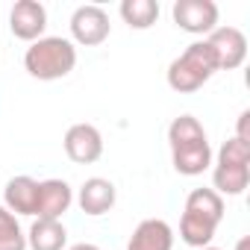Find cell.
Masks as SVG:
<instances>
[{"label": "cell", "mask_w": 250, "mask_h": 250, "mask_svg": "<svg viewBox=\"0 0 250 250\" xmlns=\"http://www.w3.org/2000/svg\"><path fill=\"white\" fill-rule=\"evenodd\" d=\"M171 165L183 177H200L212 165V145L203 124L194 115H177L168 124Z\"/></svg>", "instance_id": "6da1fadb"}, {"label": "cell", "mask_w": 250, "mask_h": 250, "mask_svg": "<svg viewBox=\"0 0 250 250\" xmlns=\"http://www.w3.org/2000/svg\"><path fill=\"white\" fill-rule=\"evenodd\" d=\"M224 197L212 188H191L188 197H186V206H183V218H180V238L200 250V247H209L221 221H224Z\"/></svg>", "instance_id": "7a4b0ae2"}, {"label": "cell", "mask_w": 250, "mask_h": 250, "mask_svg": "<svg viewBox=\"0 0 250 250\" xmlns=\"http://www.w3.org/2000/svg\"><path fill=\"white\" fill-rule=\"evenodd\" d=\"M74 68H77V44L62 36H44L33 42L24 53V71L42 83L62 80Z\"/></svg>", "instance_id": "3957f363"}, {"label": "cell", "mask_w": 250, "mask_h": 250, "mask_svg": "<svg viewBox=\"0 0 250 250\" xmlns=\"http://www.w3.org/2000/svg\"><path fill=\"white\" fill-rule=\"evenodd\" d=\"M218 74V59L209 47L206 39H197L191 42L177 59H171L168 65V85L177 91V94H194L200 91L212 77Z\"/></svg>", "instance_id": "277c9868"}, {"label": "cell", "mask_w": 250, "mask_h": 250, "mask_svg": "<svg viewBox=\"0 0 250 250\" xmlns=\"http://www.w3.org/2000/svg\"><path fill=\"white\" fill-rule=\"evenodd\" d=\"M250 183V145L238 142L235 136L227 139L218 150V156H212V191H218L221 197H238L244 194Z\"/></svg>", "instance_id": "5b68a950"}, {"label": "cell", "mask_w": 250, "mask_h": 250, "mask_svg": "<svg viewBox=\"0 0 250 250\" xmlns=\"http://www.w3.org/2000/svg\"><path fill=\"white\" fill-rule=\"evenodd\" d=\"M112 24H109V12L97 3H85L77 6L71 15V42L83 44V47H97L109 39Z\"/></svg>", "instance_id": "8992f818"}, {"label": "cell", "mask_w": 250, "mask_h": 250, "mask_svg": "<svg viewBox=\"0 0 250 250\" xmlns=\"http://www.w3.org/2000/svg\"><path fill=\"white\" fill-rule=\"evenodd\" d=\"M171 18L183 33L206 39L218 27V3L215 0H177L171 6Z\"/></svg>", "instance_id": "52a82bcc"}, {"label": "cell", "mask_w": 250, "mask_h": 250, "mask_svg": "<svg viewBox=\"0 0 250 250\" xmlns=\"http://www.w3.org/2000/svg\"><path fill=\"white\" fill-rule=\"evenodd\" d=\"M215 59H218V71H235L244 65L247 59V36L238 27H215L206 36Z\"/></svg>", "instance_id": "ba28073f"}, {"label": "cell", "mask_w": 250, "mask_h": 250, "mask_svg": "<svg viewBox=\"0 0 250 250\" xmlns=\"http://www.w3.org/2000/svg\"><path fill=\"white\" fill-rule=\"evenodd\" d=\"M65 156L77 165H91L103 156V136L94 124H71L62 139Z\"/></svg>", "instance_id": "9c48e42d"}, {"label": "cell", "mask_w": 250, "mask_h": 250, "mask_svg": "<svg viewBox=\"0 0 250 250\" xmlns=\"http://www.w3.org/2000/svg\"><path fill=\"white\" fill-rule=\"evenodd\" d=\"M9 30L15 39L21 42H39L44 39L47 30V9L39 0H18V3L9 9Z\"/></svg>", "instance_id": "30bf717a"}, {"label": "cell", "mask_w": 250, "mask_h": 250, "mask_svg": "<svg viewBox=\"0 0 250 250\" xmlns=\"http://www.w3.org/2000/svg\"><path fill=\"white\" fill-rule=\"evenodd\" d=\"M74 200H77V206H80L85 215L100 218V215L112 212V206H115V200H118V188H115V183L106 180V177H88V180L80 186V191H77Z\"/></svg>", "instance_id": "8fae6325"}, {"label": "cell", "mask_w": 250, "mask_h": 250, "mask_svg": "<svg viewBox=\"0 0 250 250\" xmlns=\"http://www.w3.org/2000/svg\"><path fill=\"white\" fill-rule=\"evenodd\" d=\"M74 203V188L65 183V180H42V188H39V209H36V218H44V221H62V215L71 209Z\"/></svg>", "instance_id": "7c38bea8"}, {"label": "cell", "mask_w": 250, "mask_h": 250, "mask_svg": "<svg viewBox=\"0 0 250 250\" xmlns=\"http://www.w3.org/2000/svg\"><path fill=\"white\" fill-rule=\"evenodd\" d=\"M39 188L42 183L21 174V177H12L3 188V206L18 218V215H33L36 218V209H39Z\"/></svg>", "instance_id": "4fadbf2b"}, {"label": "cell", "mask_w": 250, "mask_h": 250, "mask_svg": "<svg viewBox=\"0 0 250 250\" xmlns=\"http://www.w3.org/2000/svg\"><path fill=\"white\" fill-rule=\"evenodd\" d=\"M127 250H174V229L162 218H145L133 229Z\"/></svg>", "instance_id": "5bb4252c"}, {"label": "cell", "mask_w": 250, "mask_h": 250, "mask_svg": "<svg viewBox=\"0 0 250 250\" xmlns=\"http://www.w3.org/2000/svg\"><path fill=\"white\" fill-rule=\"evenodd\" d=\"M68 229L62 221H44L36 218L27 232V250H65Z\"/></svg>", "instance_id": "9a60e30c"}, {"label": "cell", "mask_w": 250, "mask_h": 250, "mask_svg": "<svg viewBox=\"0 0 250 250\" xmlns=\"http://www.w3.org/2000/svg\"><path fill=\"white\" fill-rule=\"evenodd\" d=\"M124 24L130 30H150L159 21V3L156 0H121L118 6Z\"/></svg>", "instance_id": "2e32d148"}, {"label": "cell", "mask_w": 250, "mask_h": 250, "mask_svg": "<svg viewBox=\"0 0 250 250\" xmlns=\"http://www.w3.org/2000/svg\"><path fill=\"white\" fill-rule=\"evenodd\" d=\"M0 250H27V232L6 206H0Z\"/></svg>", "instance_id": "e0dca14e"}, {"label": "cell", "mask_w": 250, "mask_h": 250, "mask_svg": "<svg viewBox=\"0 0 250 250\" xmlns=\"http://www.w3.org/2000/svg\"><path fill=\"white\" fill-rule=\"evenodd\" d=\"M235 139H238V142H244V145H250V109H244V112L238 115V124H235Z\"/></svg>", "instance_id": "ac0fdd59"}, {"label": "cell", "mask_w": 250, "mask_h": 250, "mask_svg": "<svg viewBox=\"0 0 250 250\" xmlns=\"http://www.w3.org/2000/svg\"><path fill=\"white\" fill-rule=\"evenodd\" d=\"M68 250H100L97 244H91V241H80V244H71Z\"/></svg>", "instance_id": "d6986e66"}, {"label": "cell", "mask_w": 250, "mask_h": 250, "mask_svg": "<svg viewBox=\"0 0 250 250\" xmlns=\"http://www.w3.org/2000/svg\"><path fill=\"white\" fill-rule=\"evenodd\" d=\"M250 247V238L244 235V238H238V244H235V250H247Z\"/></svg>", "instance_id": "ffe728a7"}, {"label": "cell", "mask_w": 250, "mask_h": 250, "mask_svg": "<svg viewBox=\"0 0 250 250\" xmlns=\"http://www.w3.org/2000/svg\"><path fill=\"white\" fill-rule=\"evenodd\" d=\"M200 250H221V247H212V244H209V247H200Z\"/></svg>", "instance_id": "44dd1931"}]
</instances>
